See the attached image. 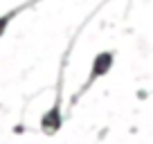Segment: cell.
<instances>
[{
  "label": "cell",
  "instance_id": "obj_1",
  "mask_svg": "<svg viewBox=\"0 0 153 144\" xmlns=\"http://www.w3.org/2000/svg\"><path fill=\"white\" fill-rule=\"evenodd\" d=\"M113 65H115V52H113V50H101V52H97V54H95V59H92V63H90V72H88V79L81 83L79 92L74 95V101L79 99V97L86 95V92L90 90V88L95 86L99 79L108 77L110 70H113Z\"/></svg>",
  "mask_w": 153,
  "mask_h": 144
}]
</instances>
